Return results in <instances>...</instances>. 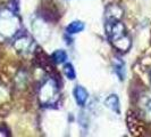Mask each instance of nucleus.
Returning <instances> with one entry per match:
<instances>
[{"instance_id": "nucleus-5", "label": "nucleus", "mask_w": 151, "mask_h": 137, "mask_svg": "<svg viewBox=\"0 0 151 137\" xmlns=\"http://www.w3.org/2000/svg\"><path fill=\"white\" fill-rule=\"evenodd\" d=\"M137 106L141 118L148 123H151V93L143 91L137 98Z\"/></svg>"}, {"instance_id": "nucleus-11", "label": "nucleus", "mask_w": 151, "mask_h": 137, "mask_svg": "<svg viewBox=\"0 0 151 137\" xmlns=\"http://www.w3.org/2000/svg\"><path fill=\"white\" fill-rule=\"evenodd\" d=\"M67 60V53L63 49H57L55 50L51 55V61L55 62L56 64H63Z\"/></svg>"}, {"instance_id": "nucleus-4", "label": "nucleus", "mask_w": 151, "mask_h": 137, "mask_svg": "<svg viewBox=\"0 0 151 137\" xmlns=\"http://www.w3.org/2000/svg\"><path fill=\"white\" fill-rule=\"evenodd\" d=\"M13 47L15 50L22 56H30L33 55L37 49V44L34 39L30 34L25 32H19L15 38L13 39Z\"/></svg>"}, {"instance_id": "nucleus-10", "label": "nucleus", "mask_w": 151, "mask_h": 137, "mask_svg": "<svg viewBox=\"0 0 151 137\" xmlns=\"http://www.w3.org/2000/svg\"><path fill=\"white\" fill-rule=\"evenodd\" d=\"M84 30V23L81 21H74L69 23L66 28V32L68 34H76L78 32H82Z\"/></svg>"}, {"instance_id": "nucleus-2", "label": "nucleus", "mask_w": 151, "mask_h": 137, "mask_svg": "<svg viewBox=\"0 0 151 137\" xmlns=\"http://www.w3.org/2000/svg\"><path fill=\"white\" fill-rule=\"evenodd\" d=\"M22 23L21 18L13 8L0 9V39L13 40L21 32Z\"/></svg>"}, {"instance_id": "nucleus-3", "label": "nucleus", "mask_w": 151, "mask_h": 137, "mask_svg": "<svg viewBox=\"0 0 151 137\" xmlns=\"http://www.w3.org/2000/svg\"><path fill=\"white\" fill-rule=\"evenodd\" d=\"M38 98L41 106L45 107L53 106L58 103L60 98V93L56 79H53L52 77H48L41 82L38 90Z\"/></svg>"}, {"instance_id": "nucleus-1", "label": "nucleus", "mask_w": 151, "mask_h": 137, "mask_svg": "<svg viewBox=\"0 0 151 137\" xmlns=\"http://www.w3.org/2000/svg\"><path fill=\"white\" fill-rule=\"evenodd\" d=\"M106 33L115 49L121 53L129 52L132 46V40L126 26L121 21V16L109 13L107 14Z\"/></svg>"}, {"instance_id": "nucleus-12", "label": "nucleus", "mask_w": 151, "mask_h": 137, "mask_svg": "<svg viewBox=\"0 0 151 137\" xmlns=\"http://www.w3.org/2000/svg\"><path fill=\"white\" fill-rule=\"evenodd\" d=\"M64 74L66 76L67 79L69 80H74L76 78V72H75V68L74 66L70 64V63H66L65 65H64Z\"/></svg>"}, {"instance_id": "nucleus-8", "label": "nucleus", "mask_w": 151, "mask_h": 137, "mask_svg": "<svg viewBox=\"0 0 151 137\" xmlns=\"http://www.w3.org/2000/svg\"><path fill=\"white\" fill-rule=\"evenodd\" d=\"M114 71L119 78V80L125 79V64L121 61V58H115L114 60Z\"/></svg>"}, {"instance_id": "nucleus-6", "label": "nucleus", "mask_w": 151, "mask_h": 137, "mask_svg": "<svg viewBox=\"0 0 151 137\" xmlns=\"http://www.w3.org/2000/svg\"><path fill=\"white\" fill-rule=\"evenodd\" d=\"M73 94H74V98H75V102L77 103V105L84 106L88 98H89V93H88V90L84 87H82V86H76L75 88H74Z\"/></svg>"}, {"instance_id": "nucleus-14", "label": "nucleus", "mask_w": 151, "mask_h": 137, "mask_svg": "<svg viewBox=\"0 0 151 137\" xmlns=\"http://www.w3.org/2000/svg\"><path fill=\"white\" fill-rule=\"evenodd\" d=\"M150 80H151V73H150Z\"/></svg>"}, {"instance_id": "nucleus-9", "label": "nucleus", "mask_w": 151, "mask_h": 137, "mask_svg": "<svg viewBox=\"0 0 151 137\" xmlns=\"http://www.w3.org/2000/svg\"><path fill=\"white\" fill-rule=\"evenodd\" d=\"M9 98H10V93H9L7 86L0 84V107L8 105Z\"/></svg>"}, {"instance_id": "nucleus-13", "label": "nucleus", "mask_w": 151, "mask_h": 137, "mask_svg": "<svg viewBox=\"0 0 151 137\" xmlns=\"http://www.w3.org/2000/svg\"><path fill=\"white\" fill-rule=\"evenodd\" d=\"M6 135H7V134H6V133H5L4 130L0 129V136H6Z\"/></svg>"}, {"instance_id": "nucleus-7", "label": "nucleus", "mask_w": 151, "mask_h": 137, "mask_svg": "<svg viewBox=\"0 0 151 137\" xmlns=\"http://www.w3.org/2000/svg\"><path fill=\"white\" fill-rule=\"evenodd\" d=\"M105 105L115 113H121V105H119V99L117 97V95H115V94L109 95L105 101Z\"/></svg>"}]
</instances>
